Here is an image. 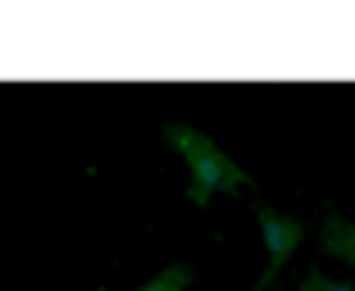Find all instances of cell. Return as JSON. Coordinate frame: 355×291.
Wrapping results in <instances>:
<instances>
[{
    "label": "cell",
    "mask_w": 355,
    "mask_h": 291,
    "mask_svg": "<svg viewBox=\"0 0 355 291\" xmlns=\"http://www.w3.org/2000/svg\"><path fill=\"white\" fill-rule=\"evenodd\" d=\"M292 241H296V228H292V223H282V218L264 214V246H269V255H273V260H287Z\"/></svg>",
    "instance_id": "6da1fadb"
},
{
    "label": "cell",
    "mask_w": 355,
    "mask_h": 291,
    "mask_svg": "<svg viewBox=\"0 0 355 291\" xmlns=\"http://www.w3.org/2000/svg\"><path fill=\"white\" fill-rule=\"evenodd\" d=\"M351 260H355V255H351Z\"/></svg>",
    "instance_id": "3957f363"
},
{
    "label": "cell",
    "mask_w": 355,
    "mask_h": 291,
    "mask_svg": "<svg viewBox=\"0 0 355 291\" xmlns=\"http://www.w3.org/2000/svg\"><path fill=\"white\" fill-rule=\"evenodd\" d=\"M324 291H351V287H346V282H333V287H324Z\"/></svg>",
    "instance_id": "7a4b0ae2"
}]
</instances>
